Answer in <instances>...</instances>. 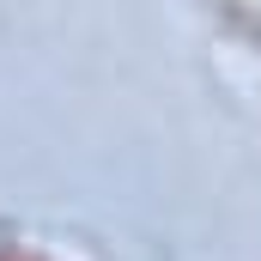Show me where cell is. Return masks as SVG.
Wrapping results in <instances>:
<instances>
[{
	"mask_svg": "<svg viewBox=\"0 0 261 261\" xmlns=\"http://www.w3.org/2000/svg\"><path fill=\"white\" fill-rule=\"evenodd\" d=\"M0 261H49L43 249H24V243H0Z\"/></svg>",
	"mask_w": 261,
	"mask_h": 261,
	"instance_id": "6da1fadb",
	"label": "cell"
}]
</instances>
